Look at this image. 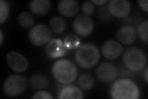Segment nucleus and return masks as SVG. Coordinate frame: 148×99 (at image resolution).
Segmentation results:
<instances>
[{"instance_id": "nucleus-15", "label": "nucleus", "mask_w": 148, "mask_h": 99, "mask_svg": "<svg viewBox=\"0 0 148 99\" xmlns=\"http://www.w3.org/2000/svg\"><path fill=\"white\" fill-rule=\"evenodd\" d=\"M83 94L81 89L73 85H67L60 90L58 93L59 99H82Z\"/></svg>"}, {"instance_id": "nucleus-26", "label": "nucleus", "mask_w": 148, "mask_h": 99, "mask_svg": "<svg viewBox=\"0 0 148 99\" xmlns=\"http://www.w3.org/2000/svg\"><path fill=\"white\" fill-rule=\"evenodd\" d=\"M34 99H53L54 97L52 94L45 91H40L35 93L34 96L32 97Z\"/></svg>"}, {"instance_id": "nucleus-21", "label": "nucleus", "mask_w": 148, "mask_h": 99, "mask_svg": "<svg viewBox=\"0 0 148 99\" xmlns=\"http://www.w3.org/2000/svg\"><path fill=\"white\" fill-rule=\"evenodd\" d=\"M64 45L66 50L77 49L81 46L80 39L77 35L70 34L65 37L64 40Z\"/></svg>"}, {"instance_id": "nucleus-19", "label": "nucleus", "mask_w": 148, "mask_h": 99, "mask_svg": "<svg viewBox=\"0 0 148 99\" xmlns=\"http://www.w3.org/2000/svg\"><path fill=\"white\" fill-rule=\"evenodd\" d=\"M78 84L83 90L88 91L94 86L95 79L89 74H83L78 78Z\"/></svg>"}, {"instance_id": "nucleus-29", "label": "nucleus", "mask_w": 148, "mask_h": 99, "mask_svg": "<svg viewBox=\"0 0 148 99\" xmlns=\"http://www.w3.org/2000/svg\"><path fill=\"white\" fill-rule=\"evenodd\" d=\"M144 78L146 83H148V67L146 66L144 71Z\"/></svg>"}, {"instance_id": "nucleus-25", "label": "nucleus", "mask_w": 148, "mask_h": 99, "mask_svg": "<svg viewBox=\"0 0 148 99\" xmlns=\"http://www.w3.org/2000/svg\"><path fill=\"white\" fill-rule=\"evenodd\" d=\"M95 4L91 1H85L82 4V10L84 15L89 16L95 11Z\"/></svg>"}, {"instance_id": "nucleus-6", "label": "nucleus", "mask_w": 148, "mask_h": 99, "mask_svg": "<svg viewBox=\"0 0 148 99\" xmlns=\"http://www.w3.org/2000/svg\"><path fill=\"white\" fill-rule=\"evenodd\" d=\"M29 39L35 46H43L51 40L52 33L49 28L43 24L32 27L29 32Z\"/></svg>"}, {"instance_id": "nucleus-16", "label": "nucleus", "mask_w": 148, "mask_h": 99, "mask_svg": "<svg viewBox=\"0 0 148 99\" xmlns=\"http://www.w3.org/2000/svg\"><path fill=\"white\" fill-rule=\"evenodd\" d=\"M51 7L49 0H32L29 4L30 11L37 16H43L47 14Z\"/></svg>"}, {"instance_id": "nucleus-7", "label": "nucleus", "mask_w": 148, "mask_h": 99, "mask_svg": "<svg viewBox=\"0 0 148 99\" xmlns=\"http://www.w3.org/2000/svg\"><path fill=\"white\" fill-rule=\"evenodd\" d=\"M94 22L90 16L80 15L73 22V28L76 34L81 37L90 35L94 30Z\"/></svg>"}, {"instance_id": "nucleus-12", "label": "nucleus", "mask_w": 148, "mask_h": 99, "mask_svg": "<svg viewBox=\"0 0 148 99\" xmlns=\"http://www.w3.org/2000/svg\"><path fill=\"white\" fill-rule=\"evenodd\" d=\"M45 52L51 58H59L63 57L67 53L64 42L59 39H53L46 44Z\"/></svg>"}, {"instance_id": "nucleus-23", "label": "nucleus", "mask_w": 148, "mask_h": 99, "mask_svg": "<svg viewBox=\"0 0 148 99\" xmlns=\"http://www.w3.org/2000/svg\"><path fill=\"white\" fill-rule=\"evenodd\" d=\"M9 5L6 1H0V24H2L5 22L9 16Z\"/></svg>"}, {"instance_id": "nucleus-28", "label": "nucleus", "mask_w": 148, "mask_h": 99, "mask_svg": "<svg viewBox=\"0 0 148 99\" xmlns=\"http://www.w3.org/2000/svg\"><path fill=\"white\" fill-rule=\"evenodd\" d=\"M91 2L96 6H103L108 2V0H92Z\"/></svg>"}, {"instance_id": "nucleus-3", "label": "nucleus", "mask_w": 148, "mask_h": 99, "mask_svg": "<svg viewBox=\"0 0 148 99\" xmlns=\"http://www.w3.org/2000/svg\"><path fill=\"white\" fill-rule=\"evenodd\" d=\"M74 58L80 67L90 69L95 66L99 62L100 53L95 45L86 43L77 48Z\"/></svg>"}, {"instance_id": "nucleus-2", "label": "nucleus", "mask_w": 148, "mask_h": 99, "mask_svg": "<svg viewBox=\"0 0 148 99\" xmlns=\"http://www.w3.org/2000/svg\"><path fill=\"white\" fill-rule=\"evenodd\" d=\"M52 74L57 81L62 84H70L77 77L78 69L76 65L68 59H59L52 66Z\"/></svg>"}, {"instance_id": "nucleus-22", "label": "nucleus", "mask_w": 148, "mask_h": 99, "mask_svg": "<svg viewBox=\"0 0 148 99\" xmlns=\"http://www.w3.org/2000/svg\"><path fill=\"white\" fill-rule=\"evenodd\" d=\"M148 21L147 20L141 22L140 24H139L137 30L136 34L137 35H138L139 38L140 40L144 42L145 44H147L148 42Z\"/></svg>"}, {"instance_id": "nucleus-24", "label": "nucleus", "mask_w": 148, "mask_h": 99, "mask_svg": "<svg viewBox=\"0 0 148 99\" xmlns=\"http://www.w3.org/2000/svg\"><path fill=\"white\" fill-rule=\"evenodd\" d=\"M97 17L101 21L106 22L112 19V16L110 15L109 9L107 6L101 7L97 11Z\"/></svg>"}, {"instance_id": "nucleus-9", "label": "nucleus", "mask_w": 148, "mask_h": 99, "mask_svg": "<svg viewBox=\"0 0 148 99\" xmlns=\"http://www.w3.org/2000/svg\"><path fill=\"white\" fill-rule=\"evenodd\" d=\"M8 66L16 73L24 72L29 68V61L22 54L12 51L6 55Z\"/></svg>"}, {"instance_id": "nucleus-11", "label": "nucleus", "mask_w": 148, "mask_h": 99, "mask_svg": "<svg viewBox=\"0 0 148 99\" xmlns=\"http://www.w3.org/2000/svg\"><path fill=\"white\" fill-rule=\"evenodd\" d=\"M102 54L108 60H115L119 58L123 51L122 45L115 40L106 41L101 47Z\"/></svg>"}, {"instance_id": "nucleus-10", "label": "nucleus", "mask_w": 148, "mask_h": 99, "mask_svg": "<svg viewBox=\"0 0 148 99\" xmlns=\"http://www.w3.org/2000/svg\"><path fill=\"white\" fill-rule=\"evenodd\" d=\"M108 7L112 16L120 19L128 17L132 11V4L127 0H111Z\"/></svg>"}, {"instance_id": "nucleus-20", "label": "nucleus", "mask_w": 148, "mask_h": 99, "mask_svg": "<svg viewBox=\"0 0 148 99\" xmlns=\"http://www.w3.org/2000/svg\"><path fill=\"white\" fill-rule=\"evenodd\" d=\"M18 24L22 27L29 28L34 25L35 17L30 12H22L18 16Z\"/></svg>"}, {"instance_id": "nucleus-4", "label": "nucleus", "mask_w": 148, "mask_h": 99, "mask_svg": "<svg viewBox=\"0 0 148 99\" xmlns=\"http://www.w3.org/2000/svg\"><path fill=\"white\" fill-rule=\"evenodd\" d=\"M123 62L125 67L130 71L140 72L145 69L147 66V55L140 48L130 47L124 53Z\"/></svg>"}, {"instance_id": "nucleus-1", "label": "nucleus", "mask_w": 148, "mask_h": 99, "mask_svg": "<svg viewBox=\"0 0 148 99\" xmlns=\"http://www.w3.org/2000/svg\"><path fill=\"white\" fill-rule=\"evenodd\" d=\"M140 95L138 85L128 78L115 80L110 87V96L114 99H138Z\"/></svg>"}, {"instance_id": "nucleus-5", "label": "nucleus", "mask_w": 148, "mask_h": 99, "mask_svg": "<svg viewBox=\"0 0 148 99\" xmlns=\"http://www.w3.org/2000/svg\"><path fill=\"white\" fill-rule=\"evenodd\" d=\"M27 87V79L21 75L12 74L4 81L3 91L8 97H16L24 92Z\"/></svg>"}, {"instance_id": "nucleus-8", "label": "nucleus", "mask_w": 148, "mask_h": 99, "mask_svg": "<svg viewBox=\"0 0 148 99\" xmlns=\"http://www.w3.org/2000/svg\"><path fill=\"white\" fill-rule=\"evenodd\" d=\"M96 74L102 82L109 83L117 78L118 69L116 66L112 63L103 62L97 67Z\"/></svg>"}, {"instance_id": "nucleus-14", "label": "nucleus", "mask_w": 148, "mask_h": 99, "mask_svg": "<svg viewBox=\"0 0 148 99\" xmlns=\"http://www.w3.org/2000/svg\"><path fill=\"white\" fill-rule=\"evenodd\" d=\"M116 36L120 43L126 45H131L136 40V30L132 26H123L117 30Z\"/></svg>"}, {"instance_id": "nucleus-17", "label": "nucleus", "mask_w": 148, "mask_h": 99, "mask_svg": "<svg viewBox=\"0 0 148 99\" xmlns=\"http://www.w3.org/2000/svg\"><path fill=\"white\" fill-rule=\"evenodd\" d=\"M29 82L31 87L34 90H40L48 87L49 84L48 79L43 74L38 73L33 74L30 77Z\"/></svg>"}, {"instance_id": "nucleus-18", "label": "nucleus", "mask_w": 148, "mask_h": 99, "mask_svg": "<svg viewBox=\"0 0 148 99\" xmlns=\"http://www.w3.org/2000/svg\"><path fill=\"white\" fill-rule=\"evenodd\" d=\"M49 27L50 29L55 34H62L67 28V22L64 18L56 16L50 20Z\"/></svg>"}, {"instance_id": "nucleus-30", "label": "nucleus", "mask_w": 148, "mask_h": 99, "mask_svg": "<svg viewBox=\"0 0 148 99\" xmlns=\"http://www.w3.org/2000/svg\"><path fill=\"white\" fill-rule=\"evenodd\" d=\"M3 33L1 30H0V45H2L3 42Z\"/></svg>"}, {"instance_id": "nucleus-27", "label": "nucleus", "mask_w": 148, "mask_h": 99, "mask_svg": "<svg viewBox=\"0 0 148 99\" xmlns=\"http://www.w3.org/2000/svg\"><path fill=\"white\" fill-rule=\"evenodd\" d=\"M139 6L143 11L145 12H148V1L147 0H140L138 1Z\"/></svg>"}, {"instance_id": "nucleus-13", "label": "nucleus", "mask_w": 148, "mask_h": 99, "mask_svg": "<svg viewBox=\"0 0 148 99\" xmlns=\"http://www.w3.org/2000/svg\"><path fill=\"white\" fill-rule=\"evenodd\" d=\"M58 9L62 16L72 17L78 15L80 12V6L75 0H62L58 4Z\"/></svg>"}]
</instances>
